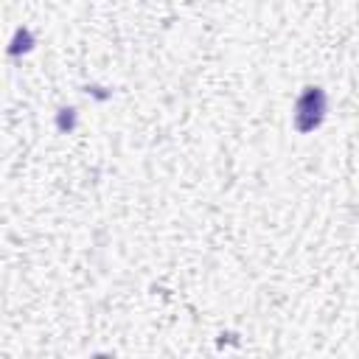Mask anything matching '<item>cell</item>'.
<instances>
[{"label":"cell","mask_w":359,"mask_h":359,"mask_svg":"<svg viewBox=\"0 0 359 359\" xmlns=\"http://www.w3.org/2000/svg\"><path fill=\"white\" fill-rule=\"evenodd\" d=\"M325 112H328V95L320 84H309L300 90L297 101H294V109H292V123L300 135H309L314 129L323 126L325 121Z\"/></svg>","instance_id":"1"},{"label":"cell","mask_w":359,"mask_h":359,"mask_svg":"<svg viewBox=\"0 0 359 359\" xmlns=\"http://www.w3.org/2000/svg\"><path fill=\"white\" fill-rule=\"evenodd\" d=\"M34 48V34H31V28H25V25H20L17 31H14V36H11V42H8V56H20V53H28Z\"/></svg>","instance_id":"2"}]
</instances>
